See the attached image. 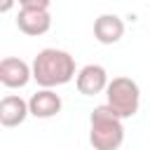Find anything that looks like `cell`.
<instances>
[{
	"label": "cell",
	"instance_id": "2",
	"mask_svg": "<svg viewBox=\"0 0 150 150\" xmlns=\"http://www.w3.org/2000/svg\"><path fill=\"white\" fill-rule=\"evenodd\" d=\"M124 120L112 112V108L96 105L89 115V143L94 150H117L124 143Z\"/></svg>",
	"mask_w": 150,
	"mask_h": 150
},
{
	"label": "cell",
	"instance_id": "4",
	"mask_svg": "<svg viewBox=\"0 0 150 150\" xmlns=\"http://www.w3.org/2000/svg\"><path fill=\"white\" fill-rule=\"evenodd\" d=\"M110 84L108 80V70L101 66V63H87L77 70V77H75V87L82 96H96L101 91H105Z\"/></svg>",
	"mask_w": 150,
	"mask_h": 150
},
{
	"label": "cell",
	"instance_id": "3",
	"mask_svg": "<svg viewBox=\"0 0 150 150\" xmlns=\"http://www.w3.org/2000/svg\"><path fill=\"white\" fill-rule=\"evenodd\" d=\"M105 105L112 108V112L122 120L134 117L141 108V87H138V82L127 77V75L112 77L108 89H105Z\"/></svg>",
	"mask_w": 150,
	"mask_h": 150
},
{
	"label": "cell",
	"instance_id": "7",
	"mask_svg": "<svg viewBox=\"0 0 150 150\" xmlns=\"http://www.w3.org/2000/svg\"><path fill=\"white\" fill-rule=\"evenodd\" d=\"M28 108H30V115L38 117V120H49L54 115L61 112L63 108V101L61 96L54 91V89H38L30 98H28Z\"/></svg>",
	"mask_w": 150,
	"mask_h": 150
},
{
	"label": "cell",
	"instance_id": "5",
	"mask_svg": "<svg viewBox=\"0 0 150 150\" xmlns=\"http://www.w3.org/2000/svg\"><path fill=\"white\" fill-rule=\"evenodd\" d=\"M33 80V68L16 56H5L0 61V82L7 89H21Z\"/></svg>",
	"mask_w": 150,
	"mask_h": 150
},
{
	"label": "cell",
	"instance_id": "1",
	"mask_svg": "<svg viewBox=\"0 0 150 150\" xmlns=\"http://www.w3.org/2000/svg\"><path fill=\"white\" fill-rule=\"evenodd\" d=\"M30 68H33V80L42 89H54V87L68 84L73 77H77L75 59L66 49H56V47L40 49L35 54Z\"/></svg>",
	"mask_w": 150,
	"mask_h": 150
},
{
	"label": "cell",
	"instance_id": "10",
	"mask_svg": "<svg viewBox=\"0 0 150 150\" xmlns=\"http://www.w3.org/2000/svg\"><path fill=\"white\" fill-rule=\"evenodd\" d=\"M21 9H49L52 0H19Z\"/></svg>",
	"mask_w": 150,
	"mask_h": 150
},
{
	"label": "cell",
	"instance_id": "9",
	"mask_svg": "<svg viewBox=\"0 0 150 150\" xmlns=\"http://www.w3.org/2000/svg\"><path fill=\"white\" fill-rule=\"evenodd\" d=\"M124 35V21L117 14H98L94 21V38L101 45H115Z\"/></svg>",
	"mask_w": 150,
	"mask_h": 150
},
{
	"label": "cell",
	"instance_id": "8",
	"mask_svg": "<svg viewBox=\"0 0 150 150\" xmlns=\"http://www.w3.org/2000/svg\"><path fill=\"white\" fill-rule=\"evenodd\" d=\"M30 115V108H28V101L16 96V94H7L2 96L0 101V124L12 129V127H19L26 122V117Z\"/></svg>",
	"mask_w": 150,
	"mask_h": 150
},
{
	"label": "cell",
	"instance_id": "11",
	"mask_svg": "<svg viewBox=\"0 0 150 150\" xmlns=\"http://www.w3.org/2000/svg\"><path fill=\"white\" fill-rule=\"evenodd\" d=\"M14 2H19V0H0V12H2V14H7V12L14 7Z\"/></svg>",
	"mask_w": 150,
	"mask_h": 150
},
{
	"label": "cell",
	"instance_id": "6",
	"mask_svg": "<svg viewBox=\"0 0 150 150\" xmlns=\"http://www.w3.org/2000/svg\"><path fill=\"white\" fill-rule=\"evenodd\" d=\"M16 28L30 38L45 35L52 28V14H49V9H19Z\"/></svg>",
	"mask_w": 150,
	"mask_h": 150
}]
</instances>
